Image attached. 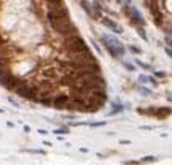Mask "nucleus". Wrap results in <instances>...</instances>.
Segmentation results:
<instances>
[{"mask_svg": "<svg viewBox=\"0 0 172 165\" xmlns=\"http://www.w3.org/2000/svg\"><path fill=\"white\" fill-rule=\"evenodd\" d=\"M164 51H166V54L172 59V49H171V48H164Z\"/></svg>", "mask_w": 172, "mask_h": 165, "instance_id": "a878e982", "label": "nucleus"}, {"mask_svg": "<svg viewBox=\"0 0 172 165\" xmlns=\"http://www.w3.org/2000/svg\"><path fill=\"white\" fill-rule=\"evenodd\" d=\"M54 133H57V135H64V133H69V129L67 127H64V129H56V130H54Z\"/></svg>", "mask_w": 172, "mask_h": 165, "instance_id": "f3484780", "label": "nucleus"}, {"mask_svg": "<svg viewBox=\"0 0 172 165\" xmlns=\"http://www.w3.org/2000/svg\"><path fill=\"white\" fill-rule=\"evenodd\" d=\"M166 43H167V45H169L171 48H172V38H171V37H166Z\"/></svg>", "mask_w": 172, "mask_h": 165, "instance_id": "bb28decb", "label": "nucleus"}, {"mask_svg": "<svg viewBox=\"0 0 172 165\" xmlns=\"http://www.w3.org/2000/svg\"><path fill=\"white\" fill-rule=\"evenodd\" d=\"M100 22H102V26L104 27H107L108 30H112V32H115V33H123V27H121L118 22H115L113 19H110V18H105V16H102L100 18Z\"/></svg>", "mask_w": 172, "mask_h": 165, "instance_id": "423d86ee", "label": "nucleus"}, {"mask_svg": "<svg viewBox=\"0 0 172 165\" xmlns=\"http://www.w3.org/2000/svg\"><path fill=\"white\" fill-rule=\"evenodd\" d=\"M124 2H126V3H128V5H129V3H131V0H124Z\"/></svg>", "mask_w": 172, "mask_h": 165, "instance_id": "7c9ffc66", "label": "nucleus"}, {"mask_svg": "<svg viewBox=\"0 0 172 165\" xmlns=\"http://www.w3.org/2000/svg\"><path fill=\"white\" fill-rule=\"evenodd\" d=\"M42 75L46 78L48 81H53V80H57L59 78V70L54 68V67H49V68H45L42 72Z\"/></svg>", "mask_w": 172, "mask_h": 165, "instance_id": "6e6552de", "label": "nucleus"}, {"mask_svg": "<svg viewBox=\"0 0 172 165\" xmlns=\"http://www.w3.org/2000/svg\"><path fill=\"white\" fill-rule=\"evenodd\" d=\"M70 103V97L65 95V94H59V95H53V102L51 107H54L56 110H67Z\"/></svg>", "mask_w": 172, "mask_h": 165, "instance_id": "39448f33", "label": "nucleus"}, {"mask_svg": "<svg viewBox=\"0 0 172 165\" xmlns=\"http://www.w3.org/2000/svg\"><path fill=\"white\" fill-rule=\"evenodd\" d=\"M29 152H34V154H45V151H42V149H29Z\"/></svg>", "mask_w": 172, "mask_h": 165, "instance_id": "4be33fe9", "label": "nucleus"}, {"mask_svg": "<svg viewBox=\"0 0 172 165\" xmlns=\"http://www.w3.org/2000/svg\"><path fill=\"white\" fill-rule=\"evenodd\" d=\"M123 11H124V14L131 19L132 22H134L135 26H143L145 24V19H143V16H142V13L135 8V6H131V5H123Z\"/></svg>", "mask_w": 172, "mask_h": 165, "instance_id": "20e7f679", "label": "nucleus"}, {"mask_svg": "<svg viewBox=\"0 0 172 165\" xmlns=\"http://www.w3.org/2000/svg\"><path fill=\"white\" fill-rule=\"evenodd\" d=\"M38 133H40V135H46L48 132H46V130H43V129H40V130H38Z\"/></svg>", "mask_w": 172, "mask_h": 165, "instance_id": "c85d7f7f", "label": "nucleus"}, {"mask_svg": "<svg viewBox=\"0 0 172 165\" xmlns=\"http://www.w3.org/2000/svg\"><path fill=\"white\" fill-rule=\"evenodd\" d=\"M88 125H91V127H100V125H105V121H100V122H91Z\"/></svg>", "mask_w": 172, "mask_h": 165, "instance_id": "6ab92c4d", "label": "nucleus"}, {"mask_svg": "<svg viewBox=\"0 0 172 165\" xmlns=\"http://www.w3.org/2000/svg\"><path fill=\"white\" fill-rule=\"evenodd\" d=\"M120 143H121V144H129V143H131V141H129V140H121Z\"/></svg>", "mask_w": 172, "mask_h": 165, "instance_id": "cd10ccee", "label": "nucleus"}, {"mask_svg": "<svg viewBox=\"0 0 172 165\" xmlns=\"http://www.w3.org/2000/svg\"><path fill=\"white\" fill-rule=\"evenodd\" d=\"M150 11H151V14H153V18H155L156 26H161L163 24V14H161V11H159L158 2L151 0V2H150Z\"/></svg>", "mask_w": 172, "mask_h": 165, "instance_id": "0eeeda50", "label": "nucleus"}, {"mask_svg": "<svg viewBox=\"0 0 172 165\" xmlns=\"http://www.w3.org/2000/svg\"><path fill=\"white\" fill-rule=\"evenodd\" d=\"M64 48L69 54H77V53H80V51L88 49V46H86L83 38L75 33V35H70V37H67L64 40Z\"/></svg>", "mask_w": 172, "mask_h": 165, "instance_id": "7ed1b4c3", "label": "nucleus"}, {"mask_svg": "<svg viewBox=\"0 0 172 165\" xmlns=\"http://www.w3.org/2000/svg\"><path fill=\"white\" fill-rule=\"evenodd\" d=\"M167 99H169V100L172 102V94H171V95H169V97H167Z\"/></svg>", "mask_w": 172, "mask_h": 165, "instance_id": "c756f323", "label": "nucleus"}, {"mask_svg": "<svg viewBox=\"0 0 172 165\" xmlns=\"http://www.w3.org/2000/svg\"><path fill=\"white\" fill-rule=\"evenodd\" d=\"M100 43L104 45V48L107 49V53L110 54L113 59L123 57L124 53H126L123 43H121L118 38H115L113 35H102V37H100Z\"/></svg>", "mask_w": 172, "mask_h": 165, "instance_id": "f03ea898", "label": "nucleus"}, {"mask_svg": "<svg viewBox=\"0 0 172 165\" xmlns=\"http://www.w3.org/2000/svg\"><path fill=\"white\" fill-rule=\"evenodd\" d=\"M120 111H123V105H120V103H113V110L110 111V115H116V113H120Z\"/></svg>", "mask_w": 172, "mask_h": 165, "instance_id": "4468645a", "label": "nucleus"}, {"mask_svg": "<svg viewBox=\"0 0 172 165\" xmlns=\"http://www.w3.org/2000/svg\"><path fill=\"white\" fill-rule=\"evenodd\" d=\"M137 33L140 35V38H142L143 41H148V37H147V33H145V30L142 29V26H137Z\"/></svg>", "mask_w": 172, "mask_h": 165, "instance_id": "9b49d317", "label": "nucleus"}, {"mask_svg": "<svg viewBox=\"0 0 172 165\" xmlns=\"http://www.w3.org/2000/svg\"><path fill=\"white\" fill-rule=\"evenodd\" d=\"M48 5H57V3H62V0H46Z\"/></svg>", "mask_w": 172, "mask_h": 165, "instance_id": "5701e85b", "label": "nucleus"}, {"mask_svg": "<svg viewBox=\"0 0 172 165\" xmlns=\"http://www.w3.org/2000/svg\"><path fill=\"white\" fill-rule=\"evenodd\" d=\"M148 81H150L153 86H158V84H159V82L156 81V78H153V76H148Z\"/></svg>", "mask_w": 172, "mask_h": 165, "instance_id": "aec40b11", "label": "nucleus"}, {"mask_svg": "<svg viewBox=\"0 0 172 165\" xmlns=\"http://www.w3.org/2000/svg\"><path fill=\"white\" fill-rule=\"evenodd\" d=\"M121 64H123V67L128 70V72H134L135 70V67L131 64V62H128V60H121Z\"/></svg>", "mask_w": 172, "mask_h": 165, "instance_id": "ddd939ff", "label": "nucleus"}, {"mask_svg": "<svg viewBox=\"0 0 172 165\" xmlns=\"http://www.w3.org/2000/svg\"><path fill=\"white\" fill-rule=\"evenodd\" d=\"M91 43H92V45H94V48L97 49V53H99V54H102V49H100V46H99V45H97V43H96L94 40H92Z\"/></svg>", "mask_w": 172, "mask_h": 165, "instance_id": "b1692460", "label": "nucleus"}, {"mask_svg": "<svg viewBox=\"0 0 172 165\" xmlns=\"http://www.w3.org/2000/svg\"><path fill=\"white\" fill-rule=\"evenodd\" d=\"M135 64H137L139 67H142L143 70H151V67H150V65L145 64V62H142V60H139V59H135Z\"/></svg>", "mask_w": 172, "mask_h": 165, "instance_id": "2eb2a0df", "label": "nucleus"}, {"mask_svg": "<svg viewBox=\"0 0 172 165\" xmlns=\"http://www.w3.org/2000/svg\"><path fill=\"white\" fill-rule=\"evenodd\" d=\"M129 51H131L132 54H142V49L137 48V46H134V45H131V46H129Z\"/></svg>", "mask_w": 172, "mask_h": 165, "instance_id": "dca6fc26", "label": "nucleus"}, {"mask_svg": "<svg viewBox=\"0 0 172 165\" xmlns=\"http://www.w3.org/2000/svg\"><path fill=\"white\" fill-rule=\"evenodd\" d=\"M172 115V108L169 107H159L155 110V117H158V119H163V117H167Z\"/></svg>", "mask_w": 172, "mask_h": 165, "instance_id": "1a4fd4ad", "label": "nucleus"}, {"mask_svg": "<svg viewBox=\"0 0 172 165\" xmlns=\"http://www.w3.org/2000/svg\"><path fill=\"white\" fill-rule=\"evenodd\" d=\"M155 75L158 78H166V73H164V72H155Z\"/></svg>", "mask_w": 172, "mask_h": 165, "instance_id": "393cba45", "label": "nucleus"}, {"mask_svg": "<svg viewBox=\"0 0 172 165\" xmlns=\"http://www.w3.org/2000/svg\"><path fill=\"white\" fill-rule=\"evenodd\" d=\"M46 18H48V22L49 26L53 27L54 32H57L59 35H64L65 38L70 37V35H75L77 33V29L73 27V24L69 21V18H59L57 14H54L53 11L48 10L46 13Z\"/></svg>", "mask_w": 172, "mask_h": 165, "instance_id": "f257e3e1", "label": "nucleus"}, {"mask_svg": "<svg viewBox=\"0 0 172 165\" xmlns=\"http://www.w3.org/2000/svg\"><path fill=\"white\" fill-rule=\"evenodd\" d=\"M140 164H147V162H156V157L155 156H145V157H142V159L139 160Z\"/></svg>", "mask_w": 172, "mask_h": 165, "instance_id": "f8f14e48", "label": "nucleus"}, {"mask_svg": "<svg viewBox=\"0 0 172 165\" xmlns=\"http://www.w3.org/2000/svg\"><path fill=\"white\" fill-rule=\"evenodd\" d=\"M140 92L145 94V95H151V91L150 89H145V87H140Z\"/></svg>", "mask_w": 172, "mask_h": 165, "instance_id": "412c9836", "label": "nucleus"}, {"mask_svg": "<svg viewBox=\"0 0 172 165\" xmlns=\"http://www.w3.org/2000/svg\"><path fill=\"white\" fill-rule=\"evenodd\" d=\"M80 5H81V8H83L86 13H88L89 18H94V8H92V3H89L88 0H81Z\"/></svg>", "mask_w": 172, "mask_h": 165, "instance_id": "9d476101", "label": "nucleus"}, {"mask_svg": "<svg viewBox=\"0 0 172 165\" xmlns=\"http://www.w3.org/2000/svg\"><path fill=\"white\" fill-rule=\"evenodd\" d=\"M139 82L147 84V82H148V76H147V75H140V76H139Z\"/></svg>", "mask_w": 172, "mask_h": 165, "instance_id": "a211bd4d", "label": "nucleus"}]
</instances>
